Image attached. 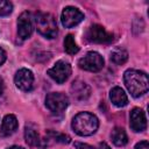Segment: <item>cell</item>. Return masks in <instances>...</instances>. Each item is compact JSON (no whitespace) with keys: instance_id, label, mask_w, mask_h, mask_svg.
<instances>
[{"instance_id":"1","label":"cell","mask_w":149,"mask_h":149,"mask_svg":"<svg viewBox=\"0 0 149 149\" xmlns=\"http://www.w3.org/2000/svg\"><path fill=\"white\" fill-rule=\"evenodd\" d=\"M123 81L127 90L135 98H139L148 92L149 80L147 73L143 71L128 69L123 73Z\"/></svg>"},{"instance_id":"2","label":"cell","mask_w":149,"mask_h":149,"mask_svg":"<svg viewBox=\"0 0 149 149\" xmlns=\"http://www.w3.org/2000/svg\"><path fill=\"white\" fill-rule=\"evenodd\" d=\"M72 129L80 136H90L94 134L99 127L98 118L88 112L78 113L72 120Z\"/></svg>"},{"instance_id":"3","label":"cell","mask_w":149,"mask_h":149,"mask_svg":"<svg viewBox=\"0 0 149 149\" xmlns=\"http://www.w3.org/2000/svg\"><path fill=\"white\" fill-rule=\"evenodd\" d=\"M35 23L38 33L44 36L45 38H54L56 37L58 29L55 17L50 13L37 12L35 14Z\"/></svg>"},{"instance_id":"4","label":"cell","mask_w":149,"mask_h":149,"mask_svg":"<svg viewBox=\"0 0 149 149\" xmlns=\"http://www.w3.org/2000/svg\"><path fill=\"white\" fill-rule=\"evenodd\" d=\"M78 65L83 70L91 71V72H98L104 66V58L99 52L90 51L78 61Z\"/></svg>"},{"instance_id":"5","label":"cell","mask_w":149,"mask_h":149,"mask_svg":"<svg viewBox=\"0 0 149 149\" xmlns=\"http://www.w3.org/2000/svg\"><path fill=\"white\" fill-rule=\"evenodd\" d=\"M86 40L92 43H111L113 41V34L108 33L102 26L100 24H93L91 26L86 33H85Z\"/></svg>"},{"instance_id":"6","label":"cell","mask_w":149,"mask_h":149,"mask_svg":"<svg viewBox=\"0 0 149 149\" xmlns=\"http://www.w3.org/2000/svg\"><path fill=\"white\" fill-rule=\"evenodd\" d=\"M69 105V98L62 92H51L45 97V106L52 113H62Z\"/></svg>"},{"instance_id":"7","label":"cell","mask_w":149,"mask_h":149,"mask_svg":"<svg viewBox=\"0 0 149 149\" xmlns=\"http://www.w3.org/2000/svg\"><path fill=\"white\" fill-rule=\"evenodd\" d=\"M50 78H52L56 83L63 84L71 74V65L68 62L64 61H58L56 64L47 71Z\"/></svg>"},{"instance_id":"8","label":"cell","mask_w":149,"mask_h":149,"mask_svg":"<svg viewBox=\"0 0 149 149\" xmlns=\"http://www.w3.org/2000/svg\"><path fill=\"white\" fill-rule=\"evenodd\" d=\"M83 20H84V14L76 7L69 6V7H65L62 12L61 21L65 28H72L79 24Z\"/></svg>"},{"instance_id":"9","label":"cell","mask_w":149,"mask_h":149,"mask_svg":"<svg viewBox=\"0 0 149 149\" xmlns=\"http://www.w3.org/2000/svg\"><path fill=\"white\" fill-rule=\"evenodd\" d=\"M33 19L29 12H23L17 19V34L22 40H27L33 34Z\"/></svg>"},{"instance_id":"10","label":"cell","mask_w":149,"mask_h":149,"mask_svg":"<svg viewBox=\"0 0 149 149\" xmlns=\"http://www.w3.org/2000/svg\"><path fill=\"white\" fill-rule=\"evenodd\" d=\"M14 81H15V85H16L17 88L28 92V91H30L33 88L34 74L28 69H20L15 73Z\"/></svg>"},{"instance_id":"11","label":"cell","mask_w":149,"mask_h":149,"mask_svg":"<svg viewBox=\"0 0 149 149\" xmlns=\"http://www.w3.org/2000/svg\"><path fill=\"white\" fill-rule=\"evenodd\" d=\"M70 92H71L72 98L76 101H84L90 97L91 88L85 81H83L80 79H76L72 81V84L70 86Z\"/></svg>"},{"instance_id":"12","label":"cell","mask_w":149,"mask_h":149,"mask_svg":"<svg viewBox=\"0 0 149 149\" xmlns=\"http://www.w3.org/2000/svg\"><path fill=\"white\" fill-rule=\"evenodd\" d=\"M129 126L130 128L139 133V132H143L147 128V119H146V114L141 108H133L130 114H129Z\"/></svg>"},{"instance_id":"13","label":"cell","mask_w":149,"mask_h":149,"mask_svg":"<svg viewBox=\"0 0 149 149\" xmlns=\"http://www.w3.org/2000/svg\"><path fill=\"white\" fill-rule=\"evenodd\" d=\"M24 140L31 149H45L47 142L41 139L38 132L33 126H26V128H24Z\"/></svg>"},{"instance_id":"14","label":"cell","mask_w":149,"mask_h":149,"mask_svg":"<svg viewBox=\"0 0 149 149\" xmlns=\"http://www.w3.org/2000/svg\"><path fill=\"white\" fill-rule=\"evenodd\" d=\"M17 119L15 118V115L13 114H7L0 126V136L1 137H7L9 135H12L16 129H17Z\"/></svg>"},{"instance_id":"15","label":"cell","mask_w":149,"mask_h":149,"mask_svg":"<svg viewBox=\"0 0 149 149\" xmlns=\"http://www.w3.org/2000/svg\"><path fill=\"white\" fill-rule=\"evenodd\" d=\"M109 99L116 107H123L128 104V97L120 86H114L109 92Z\"/></svg>"},{"instance_id":"16","label":"cell","mask_w":149,"mask_h":149,"mask_svg":"<svg viewBox=\"0 0 149 149\" xmlns=\"http://www.w3.org/2000/svg\"><path fill=\"white\" fill-rule=\"evenodd\" d=\"M111 139H112V142L118 147H122V146L127 144V142H128V137H127L125 129L120 128V127H115L112 130Z\"/></svg>"},{"instance_id":"17","label":"cell","mask_w":149,"mask_h":149,"mask_svg":"<svg viewBox=\"0 0 149 149\" xmlns=\"http://www.w3.org/2000/svg\"><path fill=\"white\" fill-rule=\"evenodd\" d=\"M128 59V52L122 48H116L111 52V61L118 65L126 63Z\"/></svg>"},{"instance_id":"18","label":"cell","mask_w":149,"mask_h":149,"mask_svg":"<svg viewBox=\"0 0 149 149\" xmlns=\"http://www.w3.org/2000/svg\"><path fill=\"white\" fill-rule=\"evenodd\" d=\"M64 50L69 55H74L79 51V48H78V45L74 41V37L71 34L66 35V37L64 38Z\"/></svg>"},{"instance_id":"19","label":"cell","mask_w":149,"mask_h":149,"mask_svg":"<svg viewBox=\"0 0 149 149\" xmlns=\"http://www.w3.org/2000/svg\"><path fill=\"white\" fill-rule=\"evenodd\" d=\"M47 136L58 143H63V144H68L70 143L71 141V137L66 134H63V133H58V132H55V130H48L47 132Z\"/></svg>"},{"instance_id":"20","label":"cell","mask_w":149,"mask_h":149,"mask_svg":"<svg viewBox=\"0 0 149 149\" xmlns=\"http://www.w3.org/2000/svg\"><path fill=\"white\" fill-rule=\"evenodd\" d=\"M74 148L76 149H111L109 146L105 142L99 143L97 147H92L87 143H81V142H74Z\"/></svg>"},{"instance_id":"21","label":"cell","mask_w":149,"mask_h":149,"mask_svg":"<svg viewBox=\"0 0 149 149\" xmlns=\"http://www.w3.org/2000/svg\"><path fill=\"white\" fill-rule=\"evenodd\" d=\"M13 10V3L7 0H0V16H7Z\"/></svg>"},{"instance_id":"22","label":"cell","mask_w":149,"mask_h":149,"mask_svg":"<svg viewBox=\"0 0 149 149\" xmlns=\"http://www.w3.org/2000/svg\"><path fill=\"white\" fill-rule=\"evenodd\" d=\"M135 149H149V143H148V141L144 140V141H141V142L136 143Z\"/></svg>"},{"instance_id":"23","label":"cell","mask_w":149,"mask_h":149,"mask_svg":"<svg viewBox=\"0 0 149 149\" xmlns=\"http://www.w3.org/2000/svg\"><path fill=\"white\" fill-rule=\"evenodd\" d=\"M3 95H5V83L3 79L0 77V101H2Z\"/></svg>"},{"instance_id":"24","label":"cell","mask_w":149,"mask_h":149,"mask_svg":"<svg viewBox=\"0 0 149 149\" xmlns=\"http://www.w3.org/2000/svg\"><path fill=\"white\" fill-rule=\"evenodd\" d=\"M6 58H7V56H6V51L0 47V66L5 63V61H6Z\"/></svg>"},{"instance_id":"25","label":"cell","mask_w":149,"mask_h":149,"mask_svg":"<svg viewBox=\"0 0 149 149\" xmlns=\"http://www.w3.org/2000/svg\"><path fill=\"white\" fill-rule=\"evenodd\" d=\"M7 149H24V148L23 147H19V146H12V147H9Z\"/></svg>"}]
</instances>
